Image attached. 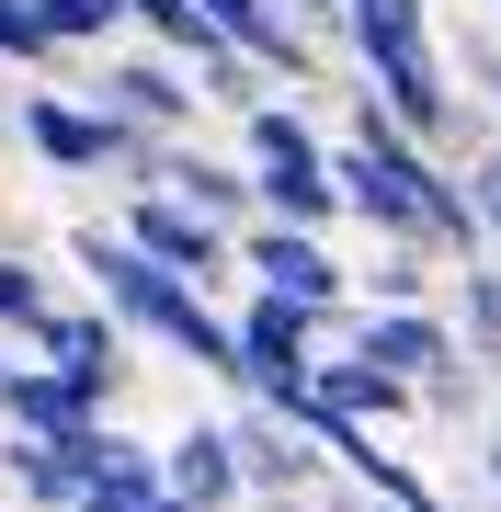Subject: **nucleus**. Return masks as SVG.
Masks as SVG:
<instances>
[{"label": "nucleus", "instance_id": "nucleus-9", "mask_svg": "<svg viewBox=\"0 0 501 512\" xmlns=\"http://www.w3.org/2000/svg\"><path fill=\"white\" fill-rule=\"evenodd\" d=\"M228 444H240V490L251 501H331V478H342L285 410H251V399L228 410Z\"/></svg>", "mask_w": 501, "mask_h": 512}, {"label": "nucleus", "instance_id": "nucleus-12", "mask_svg": "<svg viewBox=\"0 0 501 512\" xmlns=\"http://www.w3.org/2000/svg\"><path fill=\"white\" fill-rule=\"evenodd\" d=\"M160 194H183L194 217H217V228H251V217H262L251 160H217V148H183V137L160 148Z\"/></svg>", "mask_w": 501, "mask_h": 512}, {"label": "nucleus", "instance_id": "nucleus-18", "mask_svg": "<svg viewBox=\"0 0 501 512\" xmlns=\"http://www.w3.org/2000/svg\"><path fill=\"white\" fill-rule=\"evenodd\" d=\"M57 308V285H46V262L35 251H12L0 239V342H35V319Z\"/></svg>", "mask_w": 501, "mask_h": 512}, {"label": "nucleus", "instance_id": "nucleus-26", "mask_svg": "<svg viewBox=\"0 0 501 512\" xmlns=\"http://www.w3.org/2000/svg\"><path fill=\"white\" fill-rule=\"evenodd\" d=\"M479 478H490V501H501V433H490V444H479Z\"/></svg>", "mask_w": 501, "mask_h": 512}, {"label": "nucleus", "instance_id": "nucleus-17", "mask_svg": "<svg viewBox=\"0 0 501 512\" xmlns=\"http://www.w3.org/2000/svg\"><path fill=\"white\" fill-rule=\"evenodd\" d=\"M433 251H410V239H376V262H353V308H422L433 274H422Z\"/></svg>", "mask_w": 501, "mask_h": 512}, {"label": "nucleus", "instance_id": "nucleus-4", "mask_svg": "<svg viewBox=\"0 0 501 512\" xmlns=\"http://www.w3.org/2000/svg\"><path fill=\"white\" fill-rule=\"evenodd\" d=\"M228 330H240V399L251 410H297L308 399V365H319V342H331V319H308L297 296H240V308H228Z\"/></svg>", "mask_w": 501, "mask_h": 512}, {"label": "nucleus", "instance_id": "nucleus-25", "mask_svg": "<svg viewBox=\"0 0 501 512\" xmlns=\"http://www.w3.org/2000/svg\"><path fill=\"white\" fill-rule=\"evenodd\" d=\"M479 103L501 114V46H479Z\"/></svg>", "mask_w": 501, "mask_h": 512}, {"label": "nucleus", "instance_id": "nucleus-16", "mask_svg": "<svg viewBox=\"0 0 501 512\" xmlns=\"http://www.w3.org/2000/svg\"><path fill=\"white\" fill-rule=\"evenodd\" d=\"M456 342L479 353V376H501V251H467V274H456Z\"/></svg>", "mask_w": 501, "mask_h": 512}, {"label": "nucleus", "instance_id": "nucleus-3", "mask_svg": "<svg viewBox=\"0 0 501 512\" xmlns=\"http://www.w3.org/2000/svg\"><path fill=\"white\" fill-rule=\"evenodd\" d=\"M240 160H251L262 217H285V228H342V171H331V137L308 126V103L262 92V103L240 114Z\"/></svg>", "mask_w": 501, "mask_h": 512}, {"label": "nucleus", "instance_id": "nucleus-1", "mask_svg": "<svg viewBox=\"0 0 501 512\" xmlns=\"http://www.w3.org/2000/svg\"><path fill=\"white\" fill-rule=\"evenodd\" d=\"M331 171H342V217L353 228L410 239V251H445V262L490 251V239H479V205H467V171L445 160V148H422L365 80H353V114H342V137H331Z\"/></svg>", "mask_w": 501, "mask_h": 512}, {"label": "nucleus", "instance_id": "nucleus-6", "mask_svg": "<svg viewBox=\"0 0 501 512\" xmlns=\"http://www.w3.org/2000/svg\"><path fill=\"white\" fill-rule=\"evenodd\" d=\"M23 353H35L46 376H69L92 410H126V387H137V342L114 330V308H103V296H80V308L57 296V308L35 319V342H23Z\"/></svg>", "mask_w": 501, "mask_h": 512}, {"label": "nucleus", "instance_id": "nucleus-21", "mask_svg": "<svg viewBox=\"0 0 501 512\" xmlns=\"http://www.w3.org/2000/svg\"><path fill=\"white\" fill-rule=\"evenodd\" d=\"M0 69H69V46L35 23V0H0Z\"/></svg>", "mask_w": 501, "mask_h": 512}, {"label": "nucleus", "instance_id": "nucleus-29", "mask_svg": "<svg viewBox=\"0 0 501 512\" xmlns=\"http://www.w3.org/2000/svg\"><path fill=\"white\" fill-rule=\"evenodd\" d=\"M12 512H23V501H12Z\"/></svg>", "mask_w": 501, "mask_h": 512}, {"label": "nucleus", "instance_id": "nucleus-2", "mask_svg": "<svg viewBox=\"0 0 501 512\" xmlns=\"http://www.w3.org/2000/svg\"><path fill=\"white\" fill-rule=\"evenodd\" d=\"M69 262L92 274V296L114 308V330L126 342H160V353H183V365H205V376H240V330H228V308L205 285H183L171 262H149L126 228H69Z\"/></svg>", "mask_w": 501, "mask_h": 512}, {"label": "nucleus", "instance_id": "nucleus-8", "mask_svg": "<svg viewBox=\"0 0 501 512\" xmlns=\"http://www.w3.org/2000/svg\"><path fill=\"white\" fill-rule=\"evenodd\" d=\"M114 228H126V239H137L149 262H171L183 285H205V296H217L228 274H240V228L194 217V205H183V194H160V183H137V194H126V217H114Z\"/></svg>", "mask_w": 501, "mask_h": 512}, {"label": "nucleus", "instance_id": "nucleus-7", "mask_svg": "<svg viewBox=\"0 0 501 512\" xmlns=\"http://www.w3.org/2000/svg\"><path fill=\"white\" fill-rule=\"evenodd\" d=\"M103 114H126V126H149V137H194V114H205V92H194V69L183 57H160V46H103V69L80 80Z\"/></svg>", "mask_w": 501, "mask_h": 512}, {"label": "nucleus", "instance_id": "nucleus-14", "mask_svg": "<svg viewBox=\"0 0 501 512\" xmlns=\"http://www.w3.org/2000/svg\"><path fill=\"white\" fill-rule=\"evenodd\" d=\"M92 421H114V410H92L69 376H46L35 353H23L12 387H0V433H46V444H69V433H92Z\"/></svg>", "mask_w": 501, "mask_h": 512}, {"label": "nucleus", "instance_id": "nucleus-10", "mask_svg": "<svg viewBox=\"0 0 501 512\" xmlns=\"http://www.w3.org/2000/svg\"><path fill=\"white\" fill-rule=\"evenodd\" d=\"M331 342L376 353V365H388V376H410V387H422L433 365H445V353H467V342H456V319L433 308V296H422V308H353V319L331 330Z\"/></svg>", "mask_w": 501, "mask_h": 512}, {"label": "nucleus", "instance_id": "nucleus-15", "mask_svg": "<svg viewBox=\"0 0 501 512\" xmlns=\"http://www.w3.org/2000/svg\"><path fill=\"white\" fill-rule=\"evenodd\" d=\"M0 490H12L23 512H80L92 467H80L69 444H46V433H0Z\"/></svg>", "mask_w": 501, "mask_h": 512}, {"label": "nucleus", "instance_id": "nucleus-23", "mask_svg": "<svg viewBox=\"0 0 501 512\" xmlns=\"http://www.w3.org/2000/svg\"><path fill=\"white\" fill-rule=\"evenodd\" d=\"M274 12H285V23H297V35H308V46H342V0H274Z\"/></svg>", "mask_w": 501, "mask_h": 512}, {"label": "nucleus", "instance_id": "nucleus-24", "mask_svg": "<svg viewBox=\"0 0 501 512\" xmlns=\"http://www.w3.org/2000/svg\"><path fill=\"white\" fill-rule=\"evenodd\" d=\"M0 160H23V92L0 80Z\"/></svg>", "mask_w": 501, "mask_h": 512}, {"label": "nucleus", "instance_id": "nucleus-13", "mask_svg": "<svg viewBox=\"0 0 501 512\" xmlns=\"http://www.w3.org/2000/svg\"><path fill=\"white\" fill-rule=\"evenodd\" d=\"M160 467H171V490H183L194 512H240V444H228V421H183V433L160 444Z\"/></svg>", "mask_w": 501, "mask_h": 512}, {"label": "nucleus", "instance_id": "nucleus-27", "mask_svg": "<svg viewBox=\"0 0 501 512\" xmlns=\"http://www.w3.org/2000/svg\"><path fill=\"white\" fill-rule=\"evenodd\" d=\"M80 512H137V501H114V490H80Z\"/></svg>", "mask_w": 501, "mask_h": 512}, {"label": "nucleus", "instance_id": "nucleus-28", "mask_svg": "<svg viewBox=\"0 0 501 512\" xmlns=\"http://www.w3.org/2000/svg\"><path fill=\"white\" fill-rule=\"evenodd\" d=\"M12 365H23V353H0V387H12Z\"/></svg>", "mask_w": 501, "mask_h": 512}, {"label": "nucleus", "instance_id": "nucleus-19", "mask_svg": "<svg viewBox=\"0 0 501 512\" xmlns=\"http://www.w3.org/2000/svg\"><path fill=\"white\" fill-rule=\"evenodd\" d=\"M35 23L69 57H92V46H126V0H35Z\"/></svg>", "mask_w": 501, "mask_h": 512}, {"label": "nucleus", "instance_id": "nucleus-5", "mask_svg": "<svg viewBox=\"0 0 501 512\" xmlns=\"http://www.w3.org/2000/svg\"><path fill=\"white\" fill-rule=\"evenodd\" d=\"M240 274L262 285V296H297L308 319H353V262L331 251V228H285V217H251L240 228Z\"/></svg>", "mask_w": 501, "mask_h": 512}, {"label": "nucleus", "instance_id": "nucleus-22", "mask_svg": "<svg viewBox=\"0 0 501 512\" xmlns=\"http://www.w3.org/2000/svg\"><path fill=\"white\" fill-rule=\"evenodd\" d=\"M467 171V205H479V239L501 251V148H479V160H456Z\"/></svg>", "mask_w": 501, "mask_h": 512}, {"label": "nucleus", "instance_id": "nucleus-20", "mask_svg": "<svg viewBox=\"0 0 501 512\" xmlns=\"http://www.w3.org/2000/svg\"><path fill=\"white\" fill-rule=\"evenodd\" d=\"M410 399H422V421H467V433H479V353H445Z\"/></svg>", "mask_w": 501, "mask_h": 512}, {"label": "nucleus", "instance_id": "nucleus-11", "mask_svg": "<svg viewBox=\"0 0 501 512\" xmlns=\"http://www.w3.org/2000/svg\"><path fill=\"white\" fill-rule=\"evenodd\" d=\"M308 387H319V410H342V421H410L422 399H410V376H388L376 353H353V342H319V365H308Z\"/></svg>", "mask_w": 501, "mask_h": 512}]
</instances>
